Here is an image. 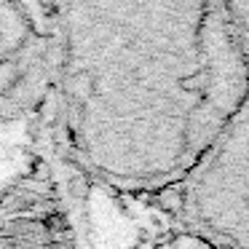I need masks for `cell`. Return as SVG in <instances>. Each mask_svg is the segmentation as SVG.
<instances>
[{
	"mask_svg": "<svg viewBox=\"0 0 249 249\" xmlns=\"http://www.w3.org/2000/svg\"><path fill=\"white\" fill-rule=\"evenodd\" d=\"M247 102L225 3H59L56 137L99 188L177 193Z\"/></svg>",
	"mask_w": 249,
	"mask_h": 249,
	"instance_id": "cell-1",
	"label": "cell"
},
{
	"mask_svg": "<svg viewBox=\"0 0 249 249\" xmlns=\"http://www.w3.org/2000/svg\"><path fill=\"white\" fill-rule=\"evenodd\" d=\"M56 17L59 3H0V129L56 137Z\"/></svg>",
	"mask_w": 249,
	"mask_h": 249,
	"instance_id": "cell-2",
	"label": "cell"
},
{
	"mask_svg": "<svg viewBox=\"0 0 249 249\" xmlns=\"http://www.w3.org/2000/svg\"><path fill=\"white\" fill-rule=\"evenodd\" d=\"M177 225L217 249H249V102L174 193Z\"/></svg>",
	"mask_w": 249,
	"mask_h": 249,
	"instance_id": "cell-3",
	"label": "cell"
},
{
	"mask_svg": "<svg viewBox=\"0 0 249 249\" xmlns=\"http://www.w3.org/2000/svg\"><path fill=\"white\" fill-rule=\"evenodd\" d=\"M150 249H217V247H212L209 241H204V238L196 236V233H190V231H185V228L174 225L172 231L163 233V236L158 238Z\"/></svg>",
	"mask_w": 249,
	"mask_h": 249,
	"instance_id": "cell-4",
	"label": "cell"
},
{
	"mask_svg": "<svg viewBox=\"0 0 249 249\" xmlns=\"http://www.w3.org/2000/svg\"><path fill=\"white\" fill-rule=\"evenodd\" d=\"M225 6H228V14H231L233 33H236L238 49H241L244 65H247V72H249V3H225Z\"/></svg>",
	"mask_w": 249,
	"mask_h": 249,
	"instance_id": "cell-5",
	"label": "cell"
}]
</instances>
